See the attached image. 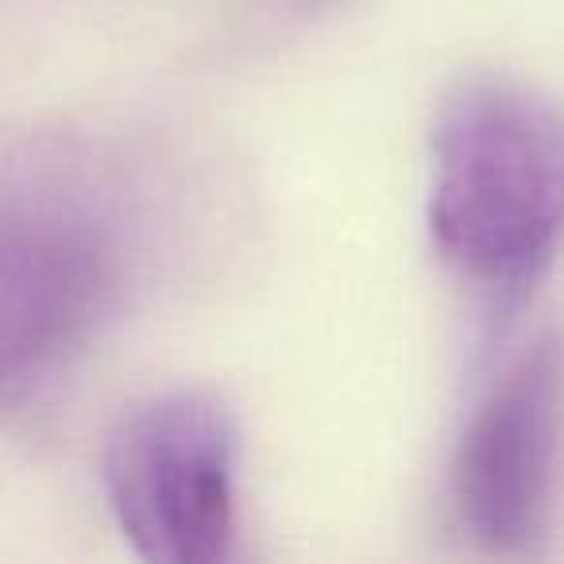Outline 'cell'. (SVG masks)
<instances>
[{"label":"cell","instance_id":"1","mask_svg":"<svg viewBox=\"0 0 564 564\" xmlns=\"http://www.w3.org/2000/svg\"><path fill=\"white\" fill-rule=\"evenodd\" d=\"M143 217L105 159L35 143L0 163V399L70 368L124 302Z\"/></svg>","mask_w":564,"mask_h":564},{"label":"cell","instance_id":"2","mask_svg":"<svg viewBox=\"0 0 564 564\" xmlns=\"http://www.w3.org/2000/svg\"><path fill=\"white\" fill-rule=\"evenodd\" d=\"M430 232L445 263L514 302L564 236V112L510 78H464L433 124Z\"/></svg>","mask_w":564,"mask_h":564},{"label":"cell","instance_id":"3","mask_svg":"<svg viewBox=\"0 0 564 564\" xmlns=\"http://www.w3.org/2000/svg\"><path fill=\"white\" fill-rule=\"evenodd\" d=\"M105 495L120 533L159 564H213L236 533V425L205 391L135 402L109 433Z\"/></svg>","mask_w":564,"mask_h":564},{"label":"cell","instance_id":"4","mask_svg":"<svg viewBox=\"0 0 564 564\" xmlns=\"http://www.w3.org/2000/svg\"><path fill=\"white\" fill-rule=\"evenodd\" d=\"M564 345L541 337L471 414L453 460L460 530L491 553H522L545 538L561 479Z\"/></svg>","mask_w":564,"mask_h":564},{"label":"cell","instance_id":"5","mask_svg":"<svg viewBox=\"0 0 564 564\" xmlns=\"http://www.w3.org/2000/svg\"><path fill=\"white\" fill-rule=\"evenodd\" d=\"M271 9L279 12H299V17H314V12H325L333 9V4H340V0H267Z\"/></svg>","mask_w":564,"mask_h":564}]
</instances>
